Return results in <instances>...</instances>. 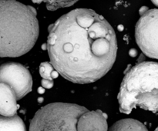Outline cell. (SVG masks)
<instances>
[{"mask_svg":"<svg viewBox=\"0 0 158 131\" xmlns=\"http://www.w3.org/2000/svg\"><path fill=\"white\" fill-rule=\"evenodd\" d=\"M51 64L65 79L89 84L103 78L115 62L117 41L109 22L89 9H76L49 27Z\"/></svg>","mask_w":158,"mask_h":131,"instance_id":"1","label":"cell"},{"mask_svg":"<svg viewBox=\"0 0 158 131\" xmlns=\"http://www.w3.org/2000/svg\"><path fill=\"white\" fill-rule=\"evenodd\" d=\"M40 28L36 11L16 0H0V57L15 58L33 48Z\"/></svg>","mask_w":158,"mask_h":131,"instance_id":"2","label":"cell"},{"mask_svg":"<svg viewBox=\"0 0 158 131\" xmlns=\"http://www.w3.org/2000/svg\"><path fill=\"white\" fill-rule=\"evenodd\" d=\"M120 110L129 114L136 107L158 111V63L144 61L125 75L119 92Z\"/></svg>","mask_w":158,"mask_h":131,"instance_id":"3","label":"cell"},{"mask_svg":"<svg viewBox=\"0 0 158 131\" xmlns=\"http://www.w3.org/2000/svg\"><path fill=\"white\" fill-rule=\"evenodd\" d=\"M86 107L68 103H52L34 115L29 131H89L84 120Z\"/></svg>","mask_w":158,"mask_h":131,"instance_id":"4","label":"cell"},{"mask_svg":"<svg viewBox=\"0 0 158 131\" xmlns=\"http://www.w3.org/2000/svg\"><path fill=\"white\" fill-rule=\"evenodd\" d=\"M136 41L148 57L158 59V9L141 14L135 28Z\"/></svg>","mask_w":158,"mask_h":131,"instance_id":"5","label":"cell"},{"mask_svg":"<svg viewBox=\"0 0 158 131\" xmlns=\"http://www.w3.org/2000/svg\"><path fill=\"white\" fill-rule=\"evenodd\" d=\"M0 83L10 86L20 100L32 91V79L29 71L21 64L5 63L0 66Z\"/></svg>","mask_w":158,"mask_h":131,"instance_id":"6","label":"cell"},{"mask_svg":"<svg viewBox=\"0 0 158 131\" xmlns=\"http://www.w3.org/2000/svg\"><path fill=\"white\" fill-rule=\"evenodd\" d=\"M17 97L10 86L0 83V115L13 117L18 110Z\"/></svg>","mask_w":158,"mask_h":131,"instance_id":"7","label":"cell"},{"mask_svg":"<svg viewBox=\"0 0 158 131\" xmlns=\"http://www.w3.org/2000/svg\"><path fill=\"white\" fill-rule=\"evenodd\" d=\"M0 131H26V125L18 116L4 117L0 115Z\"/></svg>","mask_w":158,"mask_h":131,"instance_id":"8","label":"cell"},{"mask_svg":"<svg viewBox=\"0 0 158 131\" xmlns=\"http://www.w3.org/2000/svg\"><path fill=\"white\" fill-rule=\"evenodd\" d=\"M109 131H148L140 121L134 119H123L116 122Z\"/></svg>","mask_w":158,"mask_h":131,"instance_id":"9","label":"cell"},{"mask_svg":"<svg viewBox=\"0 0 158 131\" xmlns=\"http://www.w3.org/2000/svg\"><path fill=\"white\" fill-rule=\"evenodd\" d=\"M55 71L52 64L48 62H44L40 65V71L42 78H43V81H42V84L43 87H46V88H49L52 87L53 84L52 78L56 77V75H55Z\"/></svg>","mask_w":158,"mask_h":131,"instance_id":"10","label":"cell"},{"mask_svg":"<svg viewBox=\"0 0 158 131\" xmlns=\"http://www.w3.org/2000/svg\"><path fill=\"white\" fill-rule=\"evenodd\" d=\"M79 0H32L34 3H45L48 10L55 11L60 8L69 7L77 2Z\"/></svg>","mask_w":158,"mask_h":131,"instance_id":"11","label":"cell"},{"mask_svg":"<svg viewBox=\"0 0 158 131\" xmlns=\"http://www.w3.org/2000/svg\"><path fill=\"white\" fill-rule=\"evenodd\" d=\"M151 2H152L154 3L156 6H157L158 7V0H151Z\"/></svg>","mask_w":158,"mask_h":131,"instance_id":"12","label":"cell"},{"mask_svg":"<svg viewBox=\"0 0 158 131\" xmlns=\"http://www.w3.org/2000/svg\"><path fill=\"white\" fill-rule=\"evenodd\" d=\"M154 131H158V127H157V129H156V130H154Z\"/></svg>","mask_w":158,"mask_h":131,"instance_id":"13","label":"cell"}]
</instances>
